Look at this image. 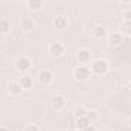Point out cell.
Wrapping results in <instances>:
<instances>
[{
    "label": "cell",
    "instance_id": "obj_17",
    "mask_svg": "<svg viewBox=\"0 0 131 131\" xmlns=\"http://www.w3.org/2000/svg\"><path fill=\"white\" fill-rule=\"evenodd\" d=\"M121 34L127 35V37H131V21H122V25H121Z\"/></svg>",
    "mask_w": 131,
    "mask_h": 131
},
{
    "label": "cell",
    "instance_id": "obj_21",
    "mask_svg": "<svg viewBox=\"0 0 131 131\" xmlns=\"http://www.w3.org/2000/svg\"><path fill=\"white\" fill-rule=\"evenodd\" d=\"M25 131H40V128H38V125H35V124H28V125L25 127Z\"/></svg>",
    "mask_w": 131,
    "mask_h": 131
},
{
    "label": "cell",
    "instance_id": "obj_5",
    "mask_svg": "<svg viewBox=\"0 0 131 131\" xmlns=\"http://www.w3.org/2000/svg\"><path fill=\"white\" fill-rule=\"evenodd\" d=\"M49 52H50V55L52 57H63L66 52V47L63 43H60V41H53L50 46H49Z\"/></svg>",
    "mask_w": 131,
    "mask_h": 131
},
{
    "label": "cell",
    "instance_id": "obj_27",
    "mask_svg": "<svg viewBox=\"0 0 131 131\" xmlns=\"http://www.w3.org/2000/svg\"><path fill=\"white\" fill-rule=\"evenodd\" d=\"M70 131H75V130H70Z\"/></svg>",
    "mask_w": 131,
    "mask_h": 131
},
{
    "label": "cell",
    "instance_id": "obj_14",
    "mask_svg": "<svg viewBox=\"0 0 131 131\" xmlns=\"http://www.w3.org/2000/svg\"><path fill=\"white\" fill-rule=\"evenodd\" d=\"M34 28H35V25H34V21L31 18H23V20L20 21V29H21L23 32H31Z\"/></svg>",
    "mask_w": 131,
    "mask_h": 131
},
{
    "label": "cell",
    "instance_id": "obj_12",
    "mask_svg": "<svg viewBox=\"0 0 131 131\" xmlns=\"http://www.w3.org/2000/svg\"><path fill=\"white\" fill-rule=\"evenodd\" d=\"M8 92H9L12 96H18V95H21L23 89H21V85L18 84V81H12V82L8 84Z\"/></svg>",
    "mask_w": 131,
    "mask_h": 131
},
{
    "label": "cell",
    "instance_id": "obj_24",
    "mask_svg": "<svg viewBox=\"0 0 131 131\" xmlns=\"http://www.w3.org/2000/svg\"><path fill=\"white\" fill-rule=\"evenodd\" d=\"M0 131H9L8 128H5V127H0Z\"/></svg>",
    "mask_w": 131,
    "mask_h": 131
},
{
    "label": "cell",
    "instance_id": "obj_18",
    "mask_svg": "<svg viewBox=\"0 0 131 131\" xmlns=\"http://www.w3.org/2000/svg\"><path fill=\"white\" fill-rule=\"evenodd\" d=\"M85 116L89 117V121L93 124V122H96L99 119V113L96 111V110H87V113H85Z\"/></svg>",
    "mask_w": 131,
    "mask_h": 131
},
{
    "label": "cell",
    "instance_id": "obj_25",
    "mask_svg": "<svg viewBox=\"0 0 131 131\" xmlns=\"http://www.w3.org/2000/svg\"><path fill=\"white\" fill-rule=\"evenodd\" d=\"M128 125H130V127H131V116H130V117H128Z\"/></svg>",
    "mask_w": 131,
    "mask_h": 131
},
{
    "label": "cell",
    "instance_id": "obj_9",
    "mask_svg": "<svg viewBox=\"0 0 131 131\" xmlns=\"http://www.w3.org/2000/svg\"><path fill=\"white\" fill-rule=\"evenodd\" d=\"M26 3H28V9L32 11V12L41 11V9L44 8V5H46L44 0H26Z\"/></svg>",
    "mask_w": 131,
    "mask_h": 131
},
{
    "label": "cell",
    "instance_id": "obj_13",
    "mask_svg": "<svg viewBox=\"0 0 131 131\" xmlns=\"http://www.w3.org/2000/svg\"><path fill=\"white\" fill-rule=\"evenodd\" d=\"M92 35H93V38H96V40H102V38L107 37V29H105L102 25H98V26H95V28L92 29Z\"/></svg>",
    "mask_w": 131,
    "mask_h": 131
},
{
    "label": "cell",
    "instance_id": "obj_7",
    "mask_svg": "<svg viewBox=\"0 0 131 131\" xmlns=\"http://www.w3.org/2000/svg\"><path fill=\"white\" fill-rule=\"evenodd\" d=\"M76 60H78L79 64H84V66L89 64L92 61V52L89 49H79L76 52Z\"/></svg>",
    "mask_w": 131,
    "mask_h": 131
},
{
    "label": "cell",
    "instance_id": "obj_2",
    "mask_svg": "<svg viewBox=\"0 0 131 131\" xmlns=\"http://www.w3.org/2000/svg\"><path fill=\"white\" fill-rule=\"evenodd\" d=\"M73 76H75L76 81L84 82V81L90 79V76H92V70H90V67H87V66H84V64L76 66V69L73 70Z\"/></svg>",
    "mask_w": 131,
    "mask_h": 131
},
{
    "label": "cell",
    "instance_id": "obj_1",
    "mask_svg": "<svg viewBox=\"0 0 131 131\" xmlns=\"http://www.w3.org/2000/svg\"><path fill=\"white\" fill-rule=\"evenodd\" d=\"M90 70H92V73H95V75H98V76H102V75H107V73H108L110 64H108L107 60L99 58V60H95V61L90 64Z\"/></svg>",
    "mask_w": 131,
    "mask_h": 131
},
{
    "label": "cell",
    "instance_id": "obj_22",
    "mask_svg": "<svg viewBox=\"0 0 131 131\" xmlns=\"http://www.w3.org/2000/svg\"><path fill=\"white\" fill-rule=\"evenodd\" d=\"M81 131H98V130H96V127H93V125H92V124H90V125H89V127H85V128H84V130H81Z\"/></svg>",
    "mask_w": 131,
    "mask_h": 131
},
{
    "label": "cell",
    "instance_id": "obj_15",
    "mask_svg": "<svg viewBox=\"0 0 131 131\" xmlns=\"http://www.w3.org/2000/svg\"><path fill=\"white\" fill-rule=\"evenodd\" d=\"M11 31V23L6 18H0V35H6Z\"/></svg>",
    "mask_w": 131,
    "mask_h": 131
},
{
    "label": "cell",
    "instance_id": "obj_26",
    "mask_svg": "<svg viewBox=\"0 0 131 131\" xmlns=\"http://www.w3.org/2000/svg\"><path fill=\"white\" fill-rule=\"evenodd\" d=\"M128 89H130V90H131V81H130V84H128Z\"/></svg>",
    "mask_w": 131,
    "mask_h": 131
},
{
    "label": "cell",
    "instance_id": "obj_10",
    "mask_svg": "<svg viewBox=\"0 0 131 131\" xmlns=\"http://www.w3.org/2000/svg\"><path fill=\"white\" fill-rule=\"evenodd\" d=\"M18 84L21 85V89H23V90H31V89H32V85H34V81H32V78H31L29 75L23 73V75L18 78Z\"/></svg>",
    "mask_w": 131,
    "mask_h": 131
},
{
    "label": "cell",
    "instance_id": "obj_8",
    "mask_svg": "<svg viewBox=\"0 0 131 131\" xmlns=\"http://www.w3.org/2000/svg\"><path fill=\"white\" fill-rule=\"evenodd\" d=\"M66 105H67V99L63 95H55L52 98V108L55 111H61L63 108H66Z\"/></svg>",
    "mask_w": 131,
    "mask_h": 131
},
{
    "label": "cell",
    "instance_id": "obj_19",
    "mask_svg": "<svg viewBox=\"0 0 131 131\" xmlns=\"http://www.w3.org/2000/svg\"><path fill=\"white\" fill-rule=\"evenodd\" d=\"M85 113H87V108H85V107H82V105H79V107H76V108H75V117H76V119H78V117L85 116Z\"/></svg>",
    "mask_w": 131,
    "mask_h": 131
},
{
    "label": "cell",
    "instance_id": "obj_11",
    "mask_svg": "<svg viewBox=\"0 0 131 131\" xmlns=\"http://www.w3.org/2000/svg\"><path fill=\"white\" fill-rule=\"evenodd\" d=\"M122 41H124V35L121 34V31L111 32L108 35V43H110V46H121Z\"/></svg>",
    "mask_w": 131,
    "mask_h": 131
},
{
    "label": "cell",
    "instance_id": "obj_3",
    "mask_svg": "<svg viewBox=\"0 0 131 131\" xmlns=\"http://www.w3.org/2000/svg\"><path fill=\"white\" fill-rule=\"evenodd\" d=\"M37 79H38V82L41 85H50L53 82V72L49 70V69H43V70L38 72Z\"/></svg>",
    "mask_w": 131,
    "mask_h": 131
},
{
    "label": "cell",
    "instance_id": "obj_4",
    "mask_svg": "<svg viewBox=\"0 0 131 131\" xmlns=\"http://www.w3.org/2000/svg\"><path fill=\"white\" fill-rule=\"evenodd\" d=\"M69 25H70V21L66 15H57L53 18V29H57V31H66L69 28Z\"/></svg>",
    "mask_w": 131,
    "mask_h": 131
},
{
    "label": "cell",
    "instance_id": "obj_20",
    "mask_svg": "<svg viewBox=\"0 0 131 131\" xmlns=\"http://www.w3.org/2000/svg\"><path fill=\"white\" fill-rule=\"evenodd\" d=\"M122 20L124 21H131V9H127L122 12Z\"/></svg>",
    "mask_w": 131,
    "mask_h": 131
},
{
    "label": "cell",
    "instance_id": "obj_6",
    "mask_svg": "<svg viewBox=\"0 0 131 131\" xmlns=\"http://www.w3.org/2000/svg\"><path fill=\"white\" fill-rule=\"evenodd\" d=\"M31 66H32V63H31V60H29L28 57H20V58L15 61V69H17L18 72H21V73H26V72L31 69Z\"/></svg>",
    "mask_w": 131,
    "mask_h": 131
},
{
    "label": "cell",
    "instance_id": "obj_16",
    "mask_svg": "<svg viewBox=\"0 0 131 131\" xmlns=\"http://www.w3.org/2000/svg\"><path fill=\"white\" fill-rule=\"evenodd\" d=\"M90 124H92V122L89 121L87 116H82V117H78V119H76V128H78V130H84V128L89 127Z\"/></svg>",
    "mask_w": 131,
    "mask_h": 131
},
{
    "label": "cell",
    "instance_id": "obj_23",
    "mask_svg": "<svg viewBox=\"0 0 131 131\" xmlns=\"http://www.w3.org/2000/svg\"><path fill=\"white\" fill-rule=\"evenodd\" d=\"M121 3H125V5H128V3H131V0H119Z\"/></svg>",
    "mask_w": 131,
    "mask_h": 131
}]
</instances>
